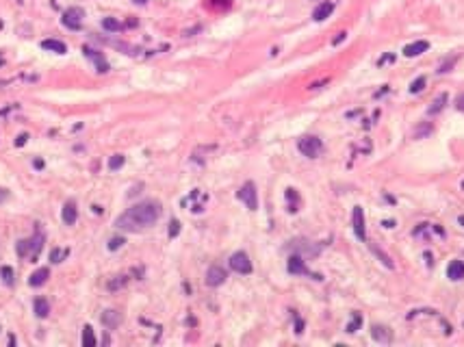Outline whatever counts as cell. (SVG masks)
<instances>
[{
	"instance_id": "cell-1",
	"label": "cell",
	"mask_w": 464,
	"mask_h": 347,
	"mask_svg": "<svg viewBox=\"0 0 464 347\" xmlns=\"http://www.w3.org/2000/svg\"><path fill=\"white\" fill-rule=\"evenodd\" d=\"M163 215V206L159 200H143L139 204H133L126 213H121L115 226L119 230H128V232H139L154 226Z\"/></svg>"
},
{
	"instance_id": "cell-2",
	"label": "cell",
	"mask_w": 464,
	"mask_h": 347,
	"mask_svg": "<svg viewBox=\"0 0 464 347\" xmlns=\"http://www.w3.org/2000/svg\"><path fill=\"white\" fill-rule=\"evenodd\" d=\"M42 247H44V235H42V232H37V235H33L30 239L20 241L15 249H18V254L22 258H33V261H35V258L39 256V252H42Z\"/></svg>"
},
{
	"instance_id": "cell-3",
	"label": "cell",
	"mask_w": 464,
	"mask_h": 347,
	"mask_svg": "<svg viewBox=\"0 0 464 347\" xmlns=\"http://www.w3.org/2000/svg\"><path fill=\"white\" fill-rule=\"evenodd\" d=\"M297 150L308 159H317L323 152V141L319 139V137H315V135H306V137H302V139L297 141Z\"/></svg>"
},
{
	"instance_id": "cell-4",
	"label": "cell",
	"mask_w": 464,
	"mask_h": 347,
	"mask_svg": "<svg viewBox=\"0 0 464 347\" xmlns=\"http://www.w3.org/2000/svg\"><path fill=\"white\" fill-rule=\"evenodd\" d=\"M287 269H289V273H293V276H311V278H315V280H321L319 273H313L311 269L306 267L304 256H299V254H291V256H289Z\"/></svg>"
},
{
	"instance_id": "cell-5",
	"label": "cell",
	"mask_w": 464,
	"mask_h": 347,
	"mask_svg": "<svg viewBox=\"0 0 464 347\" xmlns=\"http://www.w3.org/2000/svg\"><path fill=\"white\" fill-rule=\"evenodd\" d=\"M237 198L250 208V211H256V208H258V193H256V184L254 182L243 184V187L237 191Z\"/></svg>"
},
{
	"instance_id": "cell-6",
	"label": "cell",
	"mask_w": 464,
	"mask_h": 347,
	"mask_svg": "<svg viewBox=\"0 0 464 347\" xmlns=\"http://www.w3.org/2000/svg\"><path fill=\"white\" fill-rule=\"evenodd\" d=\"M83 18H85V11L80 9V7H70L68 11L63 13V26L65 28H70V30H78L80 28V24H83Z\"/></svg>"
},
{
	"instance_id": "cell-7",
	"label": "cell",
	"mask_w": 464,
	"mask_h": 347,
	"mask_svg": "<svg viewBox=\"0 0 464 347\" xmlns=\"http://www.w3.org/2000/svg\"><path fill=\"white\" fill-rule=\"evenodd\" d=\"M230 269L237 271V273H243V276H248L252 273V261L245 252H234L230 256Z\"/></svg>"
},
{
	"instance_id": "cell-8",
	"label": "cell",
	"mask_w": 464,
	"mask_h": 347,
	"mask_svg": "<svg viewBox=\"0 0 464 347\" xmlns=\"http://www.w3.org/2000/svg\"><path fill=\"white\" fill-rule=\"evenodd\" d=\"M354 232L360 241H367V226H364V208L362 206H354Z\"/></svg>"
},
{
	"instance_id": "cell-9",
	"label": "cell",
	"mask_w": 464,
	"mask_h": 347,
	"mask_svg": "<svg viewBox=\"0 0 464 347\" xmlns=\"http://www.w3.org/2000/svg\"><path fill=\"white\" fill-rule=\"evenodd\" d=\"M83 52H85L87 59H91L96 63V70L100 72V74H107V72H109V63H107V59H104V54L100 50H94V48H87L85 46Z\"/></svg>"
},
{
	"instance_id": "cell-10",
	"label": "cell",
	"mask_w": 464,
	"mask_h": 347,
	"mask_svg": "<svg viewBox=\"0 0 464 347\" xmlns=\"http://www.w3.org/2000/svg\"><path fill=\"white\" fill-rule=\"evenodd\" d=\"M228 278V273L224 267H219V265H213V267H208L206 271V285L208 287H222Z\"/></svg>"
},
{
	"instance_id": "cell-11",
	"label": "cell",
	"mask_w": 464,
	"mask_h": 347,
	"mask_svg": "<svg viewBox=\"0 0 464 347\" xmlns=\"http://www.w3.org/2000/svg\"><path fill=\"white\" fill-rule=\"evenodd\" d=\"M291 249L299 256H317L319 254V247H313L311 241H304V239H297V241H291Z\"/></svg>"
},
{
	"instance_id": "cell-12",
	"label": "cell",
	"mask_w": 464,
	"mask_h": 347,
	"mask_svg": "<svg viewBox=\"0 0 464 347\" xmlns=\"http://www.w3.org/2000/svg\"><path fill=\"white\" fill-rule=\"evenodd\" d=\"M100 321H102V326L107 328V330H115L119 324H121V314L117 312V310H104L102 312V317H100Z\"/></svg>"
},
{
	"instance_id": "cell-13",
	"label": "cell",
	"mask_w": 464,
	"mask_h": 347,
	"mask_svg": "<svg viewBox=\"0 0 464 347\" xmlns=\"http://www.w3.org/2000/svg\"><path fill=\"white\" fill-rule=\"evenodd\" d=\"M447 278L449 280H464V263L462 261H451L447 265Z\"/></svg>"
},
{
	"instance_id": "cell-14",
	"label": "cell",
	"mask_w": 464,
	"mask_h": 347,
	"mask_svg": "<svg viewBox=\"0 0 464 347\" xmlns=\"http://www.w3.org/2000/svg\"><path fill=\"white\" fill-rule=\"evenodd\" d=\"M429 48V42H425V39H419V42H412V44H408L404 48V54L406 56H419V54H423Z\"/></svg>"
},
{
	"instance_id": "cell-15",
	"label": "cell",
	"mask_w": 464,
	"mask_h": 347,
	"mask_svg": "<svg viewBox=\"0 0 464 347\" xmlns=\"http://www.w3.org/2000/svg\"><path fill=\"white\" fill-rule=\"evenodd\" d=\"M332 11H334V3H321L317 9L313 11V20L315 22H323V20H328Z\"/></svg>"
},
{
	"instance_id": "cell-16",
	"label": "cell",
	"mask_w": 464,
	"mask_h": 347,
	"mask_svg": "<svg viewBox=\"0 0 464 347\" xmlns=\"http://www.w3.org/2000/svg\"><path fill=\"white\" fill-rule=\"evenodd\" d=\"M61 217H63V224H65V226H74V224H76V219H78V211H76V204H74V202H68V204L63 206Z\"/></svg>"
},
{
	"instance_id": "cell-17",
	"label": "cell",
	"mask_w": 464,
	"mask_h": 347,
	"mask_svg": "<svg viewBox=\"0 0 464 347\" xmlns=\"http://www.w3.org/2000/svg\"><path fill=\"white\" fill-rule=\"evenodd\" d=\"M33 310H35V314L39 319H46L48 314H50V304H48L46 297H37V300L33 302Z\"/></svg>"
},
{
	"instance_id": "cell-18",
	"label": "cell",
	"mask_w": 464,
	"mask_h": 347,
	"mask_svg": "<svg viewBox=\"0 0 464 347\" xmlns=\"http://www.w3.org/2000/svg\"><path fill=\"white\" fill-rule=\"evenodd\" d=\"M48 276H50V271H48V267H42V269L33 271V273H30V278H28V285H30V287H42V285H46Z\"/></svg>"
},
{
	"instance_id": "cell-19",
	"label": "cell",
	"mask_w": 464,
	"mask_h": 347,
	"mask_svg": "<svg viewBox=\"0 0 464 347\" xmlns=\"http://www.w3.org/2000/svg\"><path fill=\"white\" fill-rule=\"evenodd\" d=\"M42 48H44V50L56 52V54H65V52H68V46H65L63 42H59V39H44Z\"/></svg>"
},
{
	"instance_id": "cell-20",
	"label": "cell",
	"mask_w": 464,
	"mask_h": 347,
	"mask_svg": "<svg viewBox=\"0 0 464 347\" xmlns=\"http://www.w3.org/2000/svg\"><path fill=\"white\" fill-rule=\"evenodd\" d=\"M371 336L376 338L378 343H388L390 341V330L386 326H373L371 328Z\"/></svg>"
},
{
	"instance_id": "cell-21",
	"label": "cell",
	"mask_w": 464,
	"mask_h": 347,
	"mask_svg": "<svg viewBox=\"0 0 464 347\" xmlns=\"http://www.w3.org/2000/svg\"><path fill=\"white\" fill-rule=\"evenodd\" d=\"M102 28L109 30V33H119V30L124 28V24H121L119 20H115V18H104L102 20Z\"/></svg>"
},
{
	"instance_id": "cell-22",
	"label": "cell",
	"mask_w": 464,
	"mask_h": 347,
	"mask_svg": "<svg viewBox=\"0 0 464 347\" xmlns=\"http://www.w3.org/2000/svg\"><path fill=\"white\" fill-rule=\"evenodd\" d=\"M371 252H373V254H376V256L380 258V261H382V265H384V267H388V269H393V267H395V265H393V261H390V256L384 252V249H380L378 245H371Z\"/></svg>"
},
{
	"instance_id": "cell-23",
	"label": "cell",
	"mask_w": 464,
	"mask_h": 347,
	"mask_svg": "<svg viewBox=\"0 0 464 347\" xmlns=\"http://www.w3.org/2000/svg\"><path fill=\"white\" fill-rule=\"evenodd\" d=\"M445 104H447V93H441V96H438V98L432 102V107L427 109V115H436V113H441Z\"/></svg>"
},
{
	"instance_id": "cell-24",
	"label": "cell",
	"mask_w": 464,
	"mask_h": 347,
	"mask_svg": "<svg viewBox=\"0 0 464 347\" xmlns=\"http://www.w3.org/2000/svg\"><path fill=\"white\" fill-rule=\"evenodd\" d=\"M360 326H362V314H360V312H352V321H349L347 328H345L347 334H354Z\"/></svg>"
},
{
	"instance_id": "cell-25",
	"label": "cell",
	"mask_w": 464,
	"mask_h": 347,
	"mask_svg": "<svg viewBox=\"0 0 464 347\" xmlns=\"http://www.w3.org/2000/svg\"><path fill=\"white\" fill-rule=\"evenodd\" d=\"M83 345H96V336H94V330L91 326H85L83 328Z\"/></svg>"
},
{
	"instance_id": "cell-26",
	"label": "cell",
	"mask_w": 464,
	"mask_h": 347,
	"mask_svg": "<svg viewBox=\"0 0 464 347\" xmlns=\"http://www.w3.org/2000/svg\"><path fill=\"white\" fill-rule=\"evenodd\" d=\"M124 156H121V154H113L111 159H109V169H111V172H115V169H119L121 165H124Z\"/></svg>"
},
{
	"instance_id": "cell-27",
	"label": "cell",
	"mask_w": 464,
	"mask_h": 347,
	"mask_svg": "<svg viewBox=\"0 0 464 347\" xmlns=\"http://www.w3.org/2000/svg\"><path fill=\"white\" fill-rule=\"evenodd\" d=\"M68 254H70V249H59V247H54L52 252H50V261H52V263H61Z\"/></svg>"
},
{
	"instance_id": "cell-28",
	"label": "cell",
	"mask_w": 464,
	"mask_h": 347,
	"mask_svg": "<svg viewBox=\"0 0 464 347\" xmlns=\"http://www.w3.org/2000/svg\"><path fill=\"white\" fill-rule=\"evenodd\" d=\"M455 61H458V56H455V54H453V56H449L447 61H443L441 66H438V74H445V72H449V70L453 68V63H455Z\"/></svg>"
},
{
	"instance_id": "cell-29",
	"label": "cell",
	"mask_w": 464,
	"mask_h": 347,
	"mask_svg": "<svg viewBox=\"0 0 464 347\" xmlns=\"http://www.w3.org/2000/svg\"><path fill=\"white\" fill-rule=\"evenodd\" d=\"M287 200L291 202V208H289V211L295 213V211H297V191H295V189H287Z\"/></svg>"
},
{
	"instance_id": "cell-30",
	"label": "cell",
	"mask_w": 464,
	"mask_h": 347,
	"mask_svg": "<svg viewBox=\"0 0 464 347\" xmlns=\"http://www.w3.org/2000/svg\"><path fill=\"white\" fill-rule=\"evenodd\" d=\"M0 276H3V280H5V285H13V269L11 267H7V265H5V267H0Z\"/></svg>"
},
{
	"instance_id": "cell-31",
	"label": "cell",
	"mask_w": 464,
	"mask_h": 347,
	"mask_svg": "<svg viewBox=\"0 0 464 347\" xmlns=\"http://www.w3.org/2000/svg\"><path fill=\"white\" fill-rule=\"evenodd\" d=\"M423 87H425V76H419V78L410 85V93H419V91H423Z\"/></svg>"
},
{
	"instance_id": "cell-32",
	"label": "cell",
	"mask_w": 464,
	"mask_h": 347,
	"mask_svg": "<svg viewBox=\"0 0 464 347\" xmlns=\"http://www.w3.org/2000/svg\"><path fill=\"white\" fill-rule=\"evenodd\" d=\"M124 243H126L124 237H113V239L109 241V249H111V252H115V249H119Z\"/></svg>"
},
{
	"instance_id": "cell-33",
	"label": "cell",
	"mask_w": 464,
	"mask_h": 347,
	"mask_svg": "<svg viewBox=\"0 0 464 347\" xmlns=\"http://www.w3.org/2000/svg\"><path fill=\"white\" fill-rule=\"evenodd\" d=\"M178 232H180V222H178V219H172V224H169V239L178 237Z\"/></svg>"
},
{
	"instance_id": "cell-34",
	"label": "cell",
	"mask_w": 464,
	"mask_h": 347,
	"mask_svg": "<svg viewBox=\"0 0 464 347\" xmlns=\"http://www.w3.org/2000/svg\"><path fill=\"white\" fill-rule=\"evenodd\" d=\"M124 285H126V276H117V280H111L109 282V289H111V291H115V289L124 287Z\"/></svg>"
},
{
	"instance_id": "cell-35",
	"label": "cell",
	"mask_w": 464,
	"mask_h": 347,
	"mask_svg": "<svg viewBox=\"0 0 464 347\" xmlns=\"http://www.w3.org/2000/svg\"><path fill=\"white\" fill-rule=\"evenodd\" d=\"M455 109H458V111H464V93H460L458 98H455Z\"/></svg>"
},
{
	"instance_id": "cell-36",
	"label": "cell",
	"mask_w": 464,
	"mask_h": 347,
	"mask_svg": "<svg viewBox=\"0 0 464 347\" xmlns=\"http://www.w3.org/2000/svg\"><path fill=\"white\" fill-rule=\"evenodd\" d=\"M26 139H28V135H20L18 139H15V146H24V143H26Z\"/></svg>"
},
{
	"instance_id": "cell-37",
	"label": "cell",
	"mask_w": 464,
	"mask_h": 347,
	"mask_svg": "<svg viewBox=\"0 0 464 347\" xmlns=\"http://www.w3.org/2000/svg\"><path fill=\"white\" fill-rule=\"evenodd\" d=\"M343 39H345V33H338V37H334V42H332V44H334V46H338L341 42H343Z\"/></svg>"
},
{
	"instance_id": "cell-38",
	"label": "cell",
	"mask_w": 464,
	"mask_h": 347,
	"mask_svg": "<svg viewBox=\"0 0 464 347\" xmlns=\"http://www.w3.org/2000/svg\"><path fill=\"white\" fill-rule=\"evenodd\" d=\"M7 198V191L5 189H0V200H5Z\"/></svg>"
},
{
	"instance_id": "cell-39",
	"label": "cell",
	"mask_w": 464,
	"mask_h": 347,
	"mask_svg": "<svg viewBox=\"0 0 464 347\" xmlns=\"http://www.w3.org/2000/svg\"><path fill=\"white\" fill-rule=\"evenodd\" d=\"M133 3H137V5H145L148 0H133Z\"/></svg>"
},
{
	"instance_id": "cell-40",
	"label": "cell",
	"mask_w": 464,
	"mask_h": 347,
	"mask_svg": "<svg viewBox=\"0 0 464 347\" xmlns=\"http://www.w3.org/2000/svg\"><path fill=\"white\" fill-rule=\"evenodd\" d=\"M458 222H460V224L464 226V215H460V217H458Z\"/></svg>"
},
{
	"instance_id": "cell-41",
	"label": "cell",
	"mask_w": 464,
	"mask_h": 347,
	"mask_svg": "<svg viewBox=\"0 0 464 347\" xmlns=\"http://www.w3.org/2000/svg\"><path fill=\"white\" fill-rule=\"evenodd\" d=\"M3 63H5V59H3V56H0V66H3Z\"/></svg>"
}]
</instances>
